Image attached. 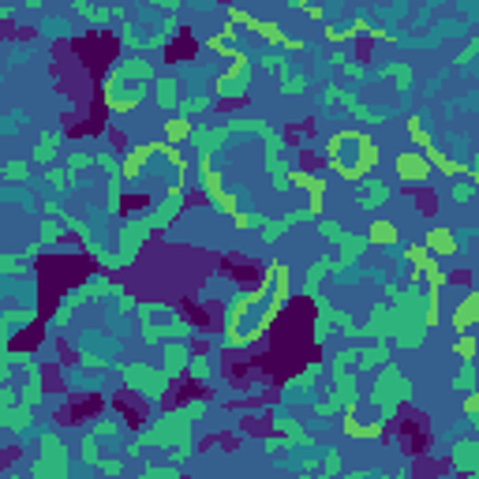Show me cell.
<instances>
[{"mask_svg": "<svg viewBox=\"0 0 479 479\" xmlns=\"http://www.w3.org/2000/svg\"><path fill=\"white\" fill-rule=\"evenodd\" d=\"M453 352H457V356H465V359H472V356H476V341H472V337H461Z\"/></svg>", "mask_w": 479, "mask_h": 479, "instance_id": "cell-7", "label": "cell"}, {"mask_svg": "<svg viewBox=\"0 0 479 479\" xmlns=\"http://www.w3.org/2000/svg\"><path fill=\"white\" fill-rule=\"evenodd\" d=\"M326 161H330V169L337 177L363 180L378 165V146H374V139L367 131H341L326 146Z\"/></svg>", "mask_w": 479, "mask_h": 479, "instance_id": "cell-1", "label": "cell"}, {"mask_svg": "<svg viewBox=\"0 0 479 479\" xmlns=\"http://www.w3.org/2000/svg\"><path fill=\"white\" fill-rule=\"evenodd\" d=\"M427 247L430 255H438V259H445V255H457L461 251V244H457V236L450 233V229H430L427 233Z\"/></svg>", "mask_w": 479, "mask_h": 479, "instance_id": "cell-3", "label": "cell"}, {"mask_svg": "<svg viewBox=\"0 0 479 479\" xmlns=\"http://www.w3.org/2000/svg\"><path fill=\"white\" fill-rule=\"evenodd\" d=\"M472 322H479V311H476L472 300H465L457 311H453V330H468Z\"/></svg>", "mask_w": 479, "mask_h": 479, "instance_id": "cell-5", "label": "cell"}, {"mask_svg": "<svg viewBox=\"0 0 479 479\" xmlns=\"http://www.w3.org/2000/svg\"><path fill=\"white\" fill-rule=\"evenodd\" d=\"M397 172H401L404 180H430V161H427V154L419 157V150H412V154H401L397 157Z\"/></svg>", "mask_w": 479, "mask_h": 479, "instance_id": "cell-2", "label": "cell"}, {"mask_svg": "<svg viewBox=\"0 0 479 479\" xmlns=\"http://www.w3.org/2000/svg\"><path fill=\"white\" fill-rule=\"evenodd\" d=\"M468 300H472V303H476V311H479V292H472V296H468Z\"/></svg>", "mask_w": 479, "mask_h": 479, "instance_id": "cell-9", "label": "cell"}, {"mask_svg": "<svg viewBox=\"0 0 479 479\" xmlns=\"http://www.w3.org/2000/svg\"><path fill=\"white\" fill-rule=\"evenodd\" d=\"M165 135H169V142L187 139V135H191V124H187V120H169V124H165Z\"/></svg>", "mask_w": 479, "mask_h": 479, "instance_id": "cell-6", "label": "cell"}, {"mask_svg": "<svg viewBox=\"0 0 479 479\" xmlns=\"http://www.w3.org/2000/svg\"><path fill=\"white\" fill-rule=\"evenodd\" d=\"M367 236H371V244H378V247H393L397 240H401L393 221H374V225L367 229Z\"/></svg>", "mask_w": 479, "mask_h": 479, "instance_id": "cell-4", "label": "cell"}, {"mask_svg": "<svg viewBox=\"0 0 479 479\" xmlns=\"http://www.w3.org/2000/svg\"><path fill=\"white\" fill-rule=\"evenodd\" d=\"M465 412H468V416H472V419L479 416V393H472V397H468V401H465ZM476 423H479V419H476Z\"/></svg>", "mask_w": 479, "mask_h": 479, "instance_id": "cell-8", "label": "cell"}, {"mask_svg": "<svg viewBox=\"0 0 479 479\" xmlns=\"http://www.w3.org/2000/svg\"><path fill=\"white\" fill-rule=\"evenodd\" d=\"M476 183H479V172H476Z\"/></svg>", "mask_w": 479, "mask_h": 479, "instance_id": "cell-10", "label": "cell"}]
</instances>
